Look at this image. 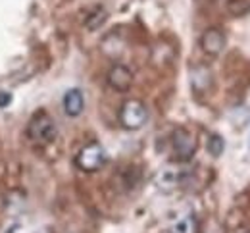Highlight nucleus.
Segmentation results:
<instances>
[{
	"mask_svg": "<svg viewBox=\"0 0 250 233\" xmlns=\"http://www.w3.org/2000/svg\"><path fill=\"white\" fill-rule=\"evenodd\" d=\"M206 148H208V152L214 156V158H218L223 154V150H225V141H223V137L218 133H212L208 137V143H206Z\"/></svg>",
	"mask_w": 250,
	"mask_h": 233,
	"instance_id": "nucleus-10",
	"label": "nucleus"
},
{
	"mask_svg": "<svg viewBox=\"0 0 250 233\" xmlns=\"http://www.w3.org/2000/svg\"><path fill=\"white\" fill-rule=\"evenodd\" d=\"M108 85L118 93L129 91L133 85V71L125 64H114L108 71Z\"/></svg>",
	"mask_w": 250,
	"mask_h": 233,
	"instance_id": "nucleus-6",
	"label": "nucleus"
},
{
	"mask_svg": "<svg viewBox=\"0 0 250 233\" xmlns=\"http://www.w3.org/2000/svg\"><path fill=\"white\" fill-rule=\"evenodd\" d=\"M225 42H227L225 33L219 27H210L200 35V48L208 56H219L225 48Z\"/></svg>",
	"mask_w": 250,
	"mask_h": 233,
	"instance_id": "nucleus-5",
	"label": "nucleus"
},
{
	"mask_svg": "<svg viewBox=\"0 0 250 233\" xmlns=\"http://www.w3.org/2000/svg\"><path fill=\"white\" fill-rule=\"evenodd\" d=\"M106 160H108L106 150H104V147H102L100 143H96V141L85 145V147L75 154V166L79 168L81 171H87V173L100 169V168L106 164Z\"/></svg>",
	"mask_w": 250,
	"mask_h": 233,
	"instance_id": "nucleus-3",
	"label": "nucleus"
},
{
	"mask_svg": "<svg viewBox=\"0 0 250 233\" xmlns=\"http://www.w3.org/2000/svg\"><path fill=\"white\" fill-rule=\"evenodd\" d=\"M83 108H85V99H83L81 89H69V91L63 95V112H65L69 118L81 116Z\"/></svg>",
	"mask_w": 250,
	"mask_h": 233,
	"instance_id": "nucleus-7",
	"label": "nucleus"
},
{
	"mask_svg": "<svg viewBox=\"0 0 250 233\" xmlns=\"http://www.w3.org/2000/svg\"><path fill=\"white\" fill-rule=\"evenodd\" d=\"M227 10H229L231 16L241 18V16L250 12V0H229L227 2Z\"/></svg>",
	"mask_w": 250,
	"mask_h": 233,
	"instance_id": "nucleus-11",
	"label": "nucleus"
},
{
	"mask_svg": "<svg viewBox=\"0 0 250 233\" xmlns=\"http://www.w3.org/2000/svg\"><path fill=\"white\" fill-rule=\"evenodd\" d=\"M10 102H12V95L6 93V91H0V108L10 106Z\"/></svg>",
	"mask_w": 250,
	"mask_h": 233,
	"instance_id": "nucleus-12",
	"label": "nucleus"
},
{
	"mask_svg": "<svg viewBox=\"0 0 250 233\" xmlns=\"http://www.w3.org/2000/svg\"><path fill=\"white\" fill-rule=\"evenodd\" d=\"M25 133H27V139L37 145H48L56 139L58 129H56V122L46 112H37L29 120Z\"/></svg>",
	"mask_w": 250,
	"mask_h": 233,
	"instance_id": "nucleus-1",
	"label": "nucleus"
},
{
	"mask_svg": "<svg viewBox=\"0 0 250 233\" xmlns=\"http://www.w3.org/2000/svg\"><path fill=\"white\" fill-rule=\"evenodd\" d=\"M171 148L179 162H188V160H192V156L196 152V139L188 129L177 127L171 133Z\"/></svg>",
	"mask_w": 250,
	"mask_h": 233,
	"instance_id": "nucleus-4",
	"label": "nucleus"
},
{
	"mask_svg": "<svg viewBox=\"0 0 250 233\" xmlns=\"http://www.w3.org/2000/svg\"><path fill=\"white\" fill-rule=\"evenodd\" d=\"M148 120V108L143 100L129 99L125 100L120 108V124L127 131H137L141 129Z\"/></svg>",
	"mask_w": 250,
	"mask_h": 233,
	"instance_id": "nucleus-2",
	"label": "nucleus"
},
{
	"mask_svg": "<svg viewBox=\"0 0 250 233\" xmlns=\"http://www.w3.org/2000/svg\"><path fill=\"white\" fill-rule=\"evenodd\" d=\"M169 233H196V220L192 216H183L171 226Z\"/></svg>",
	"mask_w": 250,
	"mask_h": 233,
	"instance_id": "nucleus-9",
	"label": "nucleus"
},
{
	"mask_svg": "<svg viewBox=\"0 0 250 233\" xmlns=\"http://www.w3.org/2000/svg\"><path fill=\"white\" fill-rule=\"evenodd\" d=\"M190 85L196 93H204L212 87V71L206 66H196L190 71Z\"/></svg>",
	"mask_w": 250,
	"mask_h": 233,
	"instance_id": "nucleus-8",
	"label": "nucleus"
}]
</instances>
